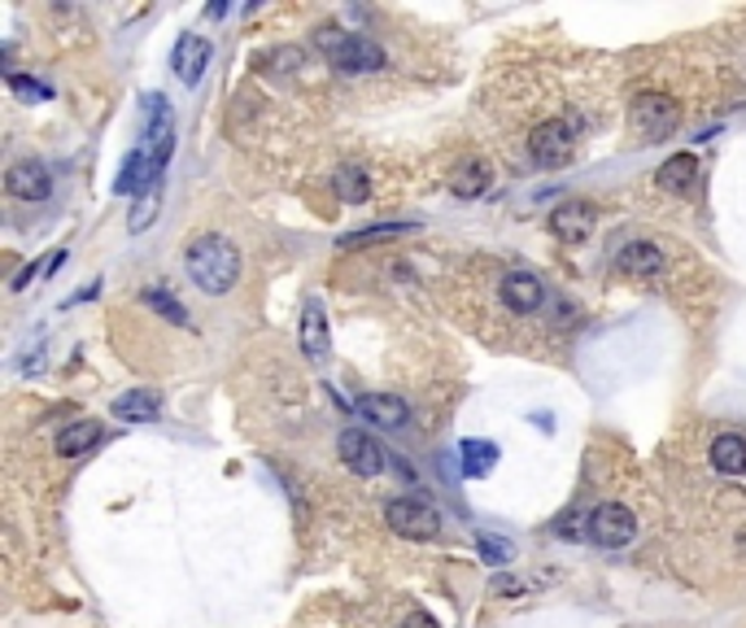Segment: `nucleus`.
Wrapping results in <instances>:
<instances>
[{
  "label": "nucleus",
  "mask_w": 746,
  "mask_h": 628,
  "mask_svg": "<svg viewBox=\"0 0 746 628\" xmlns=\"http://www.w3.org/2000/svg\"><path fill=\"white\" fill-rule=\"evenodd\" d=\"M184 267H188V280L210 293V298H223L236 289L241 280V249L228 241V236H197L184 254Z\"/></svg>",
  "instance_id": "obj_1"
},
{
  "label": "nucleus",
  "mask_w": 746,
  "mask_h": 628,
  "mask_svg": "<svg viewBox=\"0 0 746 628\" xmlns=\"http://www.w3.org/2000/svg\"><path fill=\"white\" fill-rule=\"evenodd\" d=\"M315 48L341 70V74H375L384 70V48L368 35H346L341 26H319Z\"/></svg>",
  "instance_id": "obj_2"
},
{
  "label": "nucleus",
  "mask_w": 746,
  "mask_h": 628,
  "mask_svg": "<svg viewBox=\"0 0 746 628\" xmlns=\"http://www.w3.org/2000/svg\"><path fill=\"white\" fill-rule=\"evenodd\" d=\"M629 127L642 136V144H655V140H668L677 127H681V105L664 92H642L629 109Z\"/></svg>",
  "instance_id": "obj_3"
},
{
  "label": "nucleus",
  "mask_w": 746,
  "mask_h": 628,
  "mask_svg": "<svg viewBox=\"0 0 746 628\" xmlns=\"http://www.w3.org/2000/svg\"><path fill=\"white\" fill-rule=\"evenodd\" d=\"M384 524L397 533V537H410V542H432L441 533V511L423 498H393L384 507Z\"/></svg>",
  "instance_id": "obj_4"
},
{
  "label": "nucleus",
  "mask_w": 746,
  "mask_h": 628,
  "mask_svg": "<svg viewBox=\"0 0 746 628\" xmlns=\"http://www.w3.org/2000/svg\"><path fill=\"white\" fill-rule=\"evenodd\" d=\"M638 537V515L620 502H603L598 511H590V542L603 550H620Z\"/></svg>",
  "instance_id": "obj_5"
},
{
  "label": "nucleus",
  "mask_w": 746,
  "mask_h": 628,
  "mask_svg": "<svg viewBox=\"0 0 746 628\" xmlns=\"http://www.w3.org/2000/svg\"><path fill=\"white\" fill-rule=\"evenodd\" d=\"M528 153H533V162H537V166L559 171V166L572 158V127H568V123H559V118H550V123L533 127V136H528Z\"/></svg>",
  "instance_id": "obj_6"
},
{
  "label": "nucleus",
  "mask_w": 746,
  "mask_h": 628,
  "mask_svg": "<svg viewBox=\"0 0 746 628\" xmlns=\"http://www.w3.org/2000/svg\"><path fill=\"white\" fill-rule=\"evenodd\" d=\"M337 450H341V463L354 472V476H380L384 472V463H388V454L380 450V441H372L368 432H359V428H346L341 437H337Z\"/></svg>",
  "instance_id": "obj_7"
},
{
  "label": "nucleus",
  "mask_w": 746,
  "mask_h": 628,
  "mask_svg": "<svg viewBox=\"0 0 746 628\" xmlns=\"http://www.w3.org/2000/svg\"><path fill=\"white\" fill-rule=\"evenodd\" d=\"M594 228H598V210H594L590 201H563V206H555V214H550V232H555L563 245H585V241L594 236Z\"/></svg>",
  "instance_id": "obj_8"
},
{
  "label": "nucleus",
  "mask_w": 746,
  "mask_h": 628,
  "mask_svg": "<svg viewBox=\"0 0 746 628\" xmlns=\"http://www.w3.org/2000/svg\"><path fill=\"white\" fill-rule=\"evenodd\" d=\"M354 415L368 419V423H375V428H388V432H397V428L410 423V406H406L397 393H363V397L354 402Z\"/></svg>",
  "instance_id": "obj_9"
},
{
  "label": "nucleus",
  "mask_w": 746,
  "mask_h": 628,
  "mask_svg": "<svg viewBox=\"0 0 746 628\" xmlns=\"http://www.w3.org/2000/svg\"><path fill=\"white\" fill-rule=\"evenodd\" d=\"M153 188H162V166L140 149V153H131V158L123 162V171H118V179H114V193L140 201V193H153Z\"/></svg>",
  "instance_id": "obj_10"
},
{
  "label": "nucleus",
  "mask_w": 746,
  "mask_h": 628,
  "mask_svg": "<svg viewBox=\"0 0 746 628\" xmlns=\"http://www.w3.org/2000/svg\"><path fill=\"white\" fill-rule=\"evenodd\" d=\"M4 193L18 201H48L53 193V175L44 162H13L4 175Z\"/></svg>",
  "instance_id": "obj_11"
},
{
  "label": "nucleus",
  "mask_w": 746,
  "mask_h": 628,
  "mask_svg": "<svg viewBox=\"0 0 746 628\" xmlns=\"http://www.w3.org/2000/svg\"><path fill=\"white\" fill-rule=\"evenodd\" d=\"M498 298H502V306L511 314H533V311H541L546 289H541V280L528 276V271H511V276H502Z\"/></svg>",
  "instance_id": "obj_12"
},
{
  "label": "nucleus",
  "mask_w": 746,
  "mask_h": 628,
  "mask_svg": "<svg viewBox=\"0 0 746 628\" xmlns=\"http://www.w3.org/2000/svg\"><path fill=\"white\" fill-rule=\"evenodd\" d=\"M171 66H175V74L193 88V83H201V74H206V66H210V39L206 35H179L175 39V53H171Z\"/></svg>",
  "instance_id": "obj_13"
},
{
  "label": "nucleus",
  "mask_w": 746,
  "mask_h": 628,
  "mask_svg": "<svg viewBox=\"0 0 746 628\" xmlns=\"http://www.w3.org/2000/svg\"><path fill=\"white\" fill-rule=\"evenodd\" d=\"M616 267H620V276H629V280H660V276H664V254H660V245H651V241H633V245L620 249Z\"/></svg>",
  "instance_id": "obj_14"
},
{
  "label": "nucleus",
  "mask_w": 746,
  "mask_h": 628,
  "mask_svg": "<svg viewBox=\"0 0 746 628\" xmlns=\"http://www.w3.org/2000/svg\"><path fill=\"white\" fill-rule=\"evenodd\" d=\"M302 353L311 358V362H324L328 353H333V332H328V314L319 302H311L306 311H302Z\"/></svg>",
  "instance_id": "obj_15"
},
{
  "label": "nucleus",
  "mask_w": 746,
  "mask_h": 628,
  "mask_svg": "<svg viewBox=\"0 0 746 628\" xmlns=\"http://www.w3.org/2000/svg\"><path fill=\"white\" fill-rule=\"evenodd\" d=\"M655 179H660L664 193L686 197V193H695V184H699V158H695V153H673V158L655 171Z\"/></svg>",
  "instance_id": "obj_16"
},
{
  "label": "nucleus",
  "mask_w": 746,
  "mask_h": 628,
  "mask_svg": "<svg viewBox=\"0 0 746 628\" xmlns=\"http://www.w3.org/2000/svg\"><path fill=\"white\" fill-rule=\"evenodd\" d=\"M158 415H162V397L153 388H131L114 402V419L123 423H153Z\"/></svg>",
  "instance_id": "obj_17"
},
{
  "label": "nucleus",
  "mask_w": 746,
  "mask_h": 628,
  "mask_svg": "<svg viewBox=\"0 0 746 628\" xmlns=\"http://www.w3.org/2000/svg\"><path fill=\"white\" fill-rule=\"evenodd\" d=\"M101 437H105V428H101L96 419H74L70 428L57 432V454H61V458H79V454H88Z\"/></svg>",
  "instance_id": "obj_18"
},
{
  "label": "nucleus",
  "mask_w": 746,
  "mask_h": 628,
  "mask_svg": "<svg viewBox=\"0 0 746 628\" xmlns=\"http://www.w3.org/2000/svg\"><path fill=\"white\" fill-rule=\"evenodd\" d=\"M708 458H712V467H716L721 476H743L746 472V437H738V432L716 437V441H712V450H708Z\"/></svg>",
  "instance_id": "obj_19"
},
{
  "label": "nucleus",
  "mask_w": 746,
  "mask_h": 628,
  "mask_svg": "<svg viewBox=\"0 0 746 628\" xmlns=\"http://www.w3.org/2000/svg\"><path fill=\"white\" fill-rule=\"evenodd\" d=\"M458 458H463V476L467 480H485L498 467V445L493 441H463Z\"/></svg>",
  "instance_id": "obj_20"
},
{
  "label": "nucleus",
  "mask_w": 746,
  "mask_h": 628,
  "mask_svg": "<svg viewBox=\"0 0 746 628\" xmlns=\"http://www.w3.org/2000/svg\"><path fill=\"white\" fill-rule=\"evenodd\" d=\"M485 188H489V166H485V162H467V166L454 171V197L476 201Z\"/></svg>",
  "instance_id": "obj_21"
},
{
  "label": "nucleus",
  "mask_w": 746,
  "mask_h": 628,
  "mask_svg": "<svg viewBox=\"0 0 746 628\" xmlns=\"http://www.w3.org/2000/svg\"><path fill=\"white\" fill-rule=\"evenodd\" d=\"M333 184H337V197H341V201H350V206H363V201L372 197L368 171H359V166H341Z\"/></svg>",
  "instance_id": "obj_22"
},
{
  "label": "nucleus",
  "mask_w": 746,
  "mask_h": 628,
  "mask_svg": "<svg viewBox=\"0 0 746 628\" xmlns=\"http://www.w3.org/2000/svg\"><path fill=\"white\" fill-rule=\"evenodd\" d=\"M415 232V223H375V228H363V232H350L341 241V249H363L368 241H388V236H406Z\"/></svg>",
  "instance_id": "obj_23"
},
{
  "label": "nucleus",
  "mask_w": 746,
  "mask_h": 628,
  "mask_svg": "<svg viewBox=\"0 0 746 628\" xmlns=\"http://www.w3.org/2000/svg\"><path fill=\"white\" fill-rule=\"evenodd\" d=\"M140 302L144 306H153V311L162 314V318H171V323H188V311H184V302L179 298H171L162 284H153V289H144L140 293Z\"/></svg>",
  "instance_id": "obj_24"
},
{
  "label": "nucleus",
  "mask_w": 746,
  "mask_h": 628,
  "mask_svg": "<svg viewBox=\"0 0 746 628\" xmlns=\"http://www.w3.org/2000/svg\"><path fill=\"white\" fill-rule=\"evenodd\" d=\"M158 206H162V188H153V193H144L140 201H136V210H131V219H127V228L131 232H144L153 219H158Z\"/></svg>",
  "instance_id": "obj_25"
},
{
  "label": "nucleus",
  "mask_w": 746,
  "mask_h": 628,
  "mask_svg": "<svg viewBox=\"0 0 746 628\" xmlns=\"http://www.w3.org/2000/svg\"><path fill=\"white\" fill-rule=\"evenodd\" d=\"M61 263H66V249H57V254H48L44 263H31V267H26V271H22L18 280H13V289H26V284H35V280H44V276H53V271H57Z\"/></svg>",
  "instance_id": "obj_26"
},
{
  "label": "nucleus",
  "mask_w": 746,
  "mask_h": 628,
  "mask_svg": "<svg viewBox=\"0 0 746 628\" xmlns=\"http://www.w3.org/2000/svg\"><path fill=\"white\" fill-rule=\"evenodd\" d=\"M476 550H480V559H485V563H493V568H502V563H511V559H515L511 542H502V537H476Z\"/></svg>",
  "instance_id": "obj_27"
},
{
  "label": "nucleus",
  "mask_w": 746,
  "mask_h": 628,
  "mask_svg": "<svg viewBox=\"0 0 746 628\" xmlns=\"http://www.w3.org/2000/svg\"><path fill=\"white\" fill-rule=\"evenodd\" d=\"M9 88H13L18 101H48V96H53L44 83H35V79H26V74H9Z\"/></svg>",
  "instance_id": "obj_28"
},
{
  "label": "nucleus",
  "mask_w": 746,
  "mask_h": 628,
  "mask_svg": "<svg viewBox=\"0 0 746 628\" xmlns=\"http://www.w3.org/2000/svg\"><path fill=\"white\" fill-rule=\"evenodd\" d=\"M581 520H590V515L572 511V515H563V524H555V533H563V537H590V528H581Z\"/></svg>",
  "instance_id": "obj_29"
},
{
  "label": "nucleus",
  "mask_w": 746,
  "mask_h": 628,
  "mask_svg": "<svg viewBox=\"0 0 746 628\" xmlns=\"http://www.w3.org/2000/svg\"><path fill=\"white\" fill-rule=\"evenodd\" d=\"M401 628H436V620H432V616H423V612H415V616H410Z\"/></svg>",
  "instance_id": "obj_30"
},
{
  "label": "nucleus",
  "mask_w": 746,
  "mask_h": 628,
  "mask_svg": "<svg viewBox=\"0 0 746 628\" xmlns=\"http://www.w3.org/2000/svg\"><path fill=\"white\" fill-rule=\"evenodd\" d=\"M734 555H738V559L746 563V524L738 528V533H734Z\"/></svg>",
  "instance_id": "obj_31"
}]
</instances>
